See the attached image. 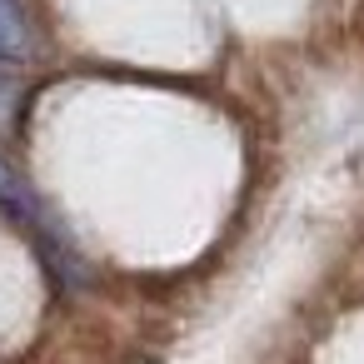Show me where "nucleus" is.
<instances>
[{
	"instance_id": "1",
	"label": "nucleus",
	"mask_w": 364,
	"mask_h": 364,
	"mask_svg": "<svg viewBox=\"0 0 364 364\" xmlns=\"http://www.w3.org/2000/svg\"><path fill=\"white\" fill-rule=\"evenodd\" d=\"M36 50L31 21L21 11V0H0V60H26Z\"/></svg>"
},
{
	"instance_id": "2",
	"label": "nucleus",
	"mask_w": 364,
	"mask_h": 364,
	"mask_svg": "<svg viewBox=\"0 0 364 364\" xmlns=\"http://www.w3.org/2000/svg\"><path fill=\"white\" fill-rule=\"evenodd\" d=\"M0 205L6 210H16V215H36V200H31V190H26V180L6 165V155H0Z\"/></svg>"
}]
</instances>
